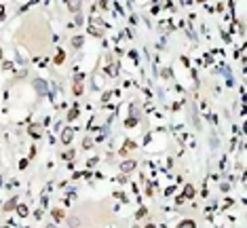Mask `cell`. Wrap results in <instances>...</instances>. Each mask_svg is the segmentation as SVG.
<instances>
[{"instance_id":"obj_1","label":"cell","mask_w":247,"mask_h":228,"mask_svg":"<svg viewBox=\"0 0 247 228\" xmlns=\"http://www.w3.org/2000/svg\"><path fill=\"white\" fill-rule=\"evenodd\" d=\"M61 140H63V144H70V140H72V129H65V131L61 133Z\"/></svg>"},{"instance_id":"obj_10","label":"cell","mask_w":247,"mask_h":228,"mask_svg":"<svg viewBox=\"0 0 247 228\" xmlns=\"http://www.w3.org/2000/svg\"><path fill=\"white\" fill-rule=\"evenodd\" d=\"M68 7H70V11H78V7H80V4H78V2H70Z\"/></svg>"},{"instance_id":"obj_12","label":"cell","mask_w":247,"mask_h":228,"mask_svg":"<svg viewBox=\"0 0 247 228\" xmlns=\"http://www.w3.org/2000/svg\"><path fill=\"white\" fill-rule=\"evenodd\" d=\"M55 61H57V63H61V61H63V53H59V55L55 57Z\"/></svg>"},{"instance_id":"obj_2","label":"cell","mask_w":247,"mask_h":228,"mask_svg":"<svg viewBox=\"0 0 247 228\" xmlns=\"http://www.w3.org/2000/svg\"><path fill=\"white\" fill-rule=\"evenodd\" d=\"M34 87L38 89V93H44V91H47V85H44L42 80H34Z\"/></svg>"},{"instance_id":"obj_5","label":"cell","mask_w":247,"mask_h":228,"mask_svg":"<svg viewBox=\"0 0 247 228\" xmlns=\"http://www.w3.org/2000/svg\"><path fill=\"white\" fill-rule=\"evenodd\" d=\"M17 211H19V215H21V218H26V215H28V207H26V205H19Z\"/></svg>"},{"instance_id":"obj_3","label":"cell","mask_w":247,"mask_h":228,"mask_svg":"<svg viewBox=\"0 0 247 228\" xmlns=\"http://www.w3.org/2000/svg\"><path fill=\"white\" fill-rule=\"evenodd\" d=\"M133 167H135V163H133V161H125V163H123V171H131Z\"/></svg>"},{"instance_id":"obj_9","label":"cell","mask_w":247,"mask_h":228,"mask_svg":"<svg viewBox=\"0 0 247 228\" xmlns=\"http://www.w3.org/2000/svg\"><path fill=\"white\" fill-rule=\"evenodd\" d=\"M53 215H55V220H61V218H63V213H61V209H55V211H53Z\"/></svg>"},{"instance_id":"obj_6","label":"cell","mask_w":247,"mask_h":228,"mask_svg":"<svg viewBox=\"0 0 247 228\" xmlns=\"http://www.w3.org/2000/svg\"><path fill=\"white\" fill-rule=\"evenodd\" d=\"M15 201H17V199H15V196H13V201H9V203H7V205H4V209H7V211H11V209H13V207H15Z\"/></svg>"},{"instance_id":"obj_8","label":"cell","mask_w":247,"mask_h":228,"mask_svg":"<svg viewBox=\"0 0 247 228\" xmlns=\"http://www.w3.org/2000/svg\"><path fill=\"white\" fill-rule=\"evenodd\" d=\"M184 194H186V196H192V194H194V188H192V186H186V188H184Z\"/></svg>"},{"instance_id":"obj_11","label":"cell","mask_w":247,"mask_h":228,"mask_svg":"<svg viewBox=\"0 0 247 228\" xmlns=\"http://www.w3.org/2000/svg\"><path fill=\"white\" fill-rule=\"evenodd\" d=\"M80 91H82V87H80V85H78V82H76V85H74V93H76V95H78V93H80Z\"/></svg>"},{"instance_id":"obj_7","label":"cell","mask_w":247,"mask_h":228,"mask_svg":"<svg viewBox=\"0 0 247 228\" xmlns=\"http://www.w3.org/2000/svg\"><path fill=\"white\" fill-rule=\"evenodd\" d=\"M72 44H74V47H80V44H82V38H80V36H74V38H72Z\"/></svg>"},{"instance_id":"obj_4","label":"cell","mask_w":247,"mask_h":228,"mask_svg":"<svg viewBox=\"0 0 247 228\" xmlns=\"http://www.w3.org/2000/svg\"><path fill=\"white\" fill-rule=\"evenodd\" d=\"M177 228H194V222H192V220H184Z\"/></svg>"}]
</instances>
